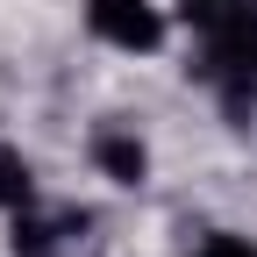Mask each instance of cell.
<instances>
[{
	"instance_id": "7",
	"label": "cell",
	"mask_w": 257,
	"mask_h": 257,
	"mask_svg": "<svg viewBox=\"0 0 257 257\" xmlns=\"http://www.w3.org/2000/svg\"><path fill=\"white\" fill-rule=\"evenodd\" d=\"M221 8H236V0H186V22H207V15H221Z\"/></svg>"
},
{
	"instance_id": "2",
	"label": "cell",
	"mask_w": 257,
	"mask_h": 257,
	"mask_svg": "<svg viewBox=\"0 0 257 257\" xmlns=\"http://www.w3.org/2000/svg\"><path fill=\"white\" fill-rule=\"evenodd\" d=\"M86 29L121 57L165 50V8L157 0H86Z\"/></svg>"
},
{
	"instance_id": "4",
	"label": "cell",
	"mask_w": 257,
	"mask_h": 257,
	"mask_svg": "<svg viewBox=\"0 0 257 257\" xmlns=\"http://www.w3.org/2000/svg\"><path fill=\"white\" fill-rule=\"evenodd\" d=\"M8 250H15V257H64V229H57V221H43L36 207H22Z\"/></svg>"
},
{
	"instance_id": "6",
	"label": "cell",
	"mask_w": 257,
	"mask_h": 257,
	"mask_svg": "<svg viewBox=\"0 0 257 257\" xmlns=\"http://www.w3.org/2000/svg\"><path fill=\"white\" fill-rule=\"evenodd\" d=\"M200 257H257V243H250V236H236V229H214V236L200 243Z\"/></svg>"
},
{
	"instance_id": "5",
	"label": "cell",
	"mask_w": 257,
	"mask_h": 257,
	"mask_svg": "<svg viewBox=\"0 0 257 257\" xmlns=\"http://www.w3.org/2000/svg\"><path fill=\"white\" fill-rule=\"evenodd\" d=\"M22 207H36V172L15 143H0V214H22Z\"/></svg>"
},
{
	"instance_id": "3",
	"label": "cell",
	"mask_w": 257,
	"mask_h": 257,
	"mask_svg": "<svg viewBox=\"0 0 257 257\" xmlns=\"http://www.w3.org/2000/svg\"><path fill=\"white\" fill-rule=\"evenodd\" d=\"M93 165H100V179H114V186H143L150 179V143L136 136V128L107 121V128H93Z\"/></svg>"
},
{
	"instance_id": "1",
	"label": "cell",
	"mask_w": 257,
	"mask_h": 257,
	"mask_svg": "<svg viewBox=\"0 0 257 257\" xmlns=\"http://www.w3.org/2000/svg\"><path fill=\"white\" fill-rule=\"evenodd\" d=\"M193 36H200V64H193V72L207 79L221 114L243 128L257 114V0H236V8L193 22Z\"/></svg>"
}]
</instances>
